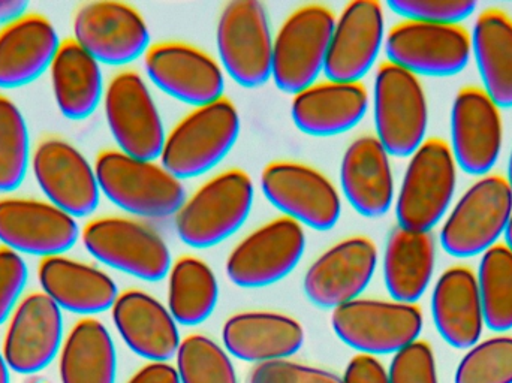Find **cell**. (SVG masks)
I'll use <instances>...</instances> for the list:
<instances>
[{"instance_id": "obj_27", "label": "cell", "mask_w": 512, "mask_h": 383, "mask_svg": "<svg viewBox=\"0 0 512 383\" xmlns=\"http://www.w3.org/2000/svg\"><path fill=\"white\" fill-rule=\"evenodd\" d=\"M370 98L361 83L324 81L294 95V125L310 137H336L354 129L366 116Z\"/></svg>"}, {"instance_id": "obj_48", "label": "cell", "mask_w": 512, "mask_h": 383, "mask_svg": "<svg viewBox=\"0 0 512 383\" xmlns=\"http://www.w3.org/2000/svg\"><path fill=\"white\" fill-rule=\"evenodd\" d=\"M505 179H507L508 185H510V189L512 192V150L510 153V159H508V174L507 177H505Z\"/></svg>"}, {"instance_id": "obj_39", "label": "cell", "mask_w": 512, "mask_h": 383, "mask_svg": "<svg viewBox=\"0 0 512 383\" xmlns=\"http://www.w3.org/2000/svg\"><path fill=\"white\" fill-rule=\"evenodd\" d=\"M388 8L405 20L436 24H462L477 11L469 0H390Z\"/></svg>"}, {"instance_id": "obj_34", "label": "cell", "mask_w": 512, "mask_h": 383, "mask_svg": "<svg viewBox=\"0 0 512 383\" xmlns=\"http://www.w3.org/2000/svg\"><path fill=\"white\" fill-rule=\"evenodd\" d=\"M219 300L216 274L209 264L182 256L168 273V310L177 324L195 327L212 316Z\"/></svg>"}, {"instance_id": "obj_20", "label": "cell", "mask_w": 512, "mask_h": 383, "mask_svg": "<svg viewBox=\"0 0 512 383\" xmlns=\"http://www.w3.org/2000/svg\"><path fill=\"white\" fill-rule=\"evenodd\" d=\"M144 68L159 90L183 104L198 108L224 98V69L213 57L192 45H153L144 56Z\"/></svg>"}, {"instance_id": "obj_46", "label": "cell", "mask_w": 512, "mask_h": 383, "mask_svg": "<svg viewBox=\"0 0 512 383\" xmlns=\"http://www.w3.org/2000/svg\"><path fill=\"white\" fill-rule=\"evenodd\" d=\"M0 383H11V369L0 351Z\"/></svg>"}, {"instance_id": "obj_26", "label": "cell", "mask_w": 512, "mask_h": 383, "mask_svg": "<svg viewBox=\"0 0 512 383\" xmlns=\"http://www.w3.org/2000/svg\"><path fill=\"white\" fill-rule=\"evenodd\" d=\"M38 282L60 310L86 318L113 309L119 297L116 282L107 273L65 255L41 259Z\"/></svg>"}, {"instance_id": "obj_18", "label": "cell", "mask_w": 512, "mask_h": 383, "mask_svg": "<svg viewBox=\"0 0 512 383\" xmlns=\"http://www.w3.org/2000/svg\"><path fill=\"white\" fill-rule=\"evenodd\" d=\"M6 324L2 355L11 372L36 375L59 357L65 342L62 310L44 292L24 297Z\"/></svg>"}, {"instance_id": "obj_9", "label": "cell", "mask_w": 512, "mask_h": 383, "mask_svg": "<svg viewBox=\"0 0 512 383\" xmlns=\"http://www.w3.org/2000/svg\"><path fill=\"white\" fill-rule=\"evenodd\" d=\"M331 327L360 354L394 355L420 339L424 316L417 304L358 298L333 310Z\"/></svg>"}, {"instance_id": "obj_14", "label": "cell", "mask_w": 512, "mask_h": 383, "mask_svg": "<svg viewBox=\"0 0 512 383\" xmlns=\"http://www.w3.org/2000/svg\"><path fill=\"white\" fill-rule=\"evenodd\" d=\"M74 41L99 65L125 66L146 56L150 30L143 15L123 2H90L75 12Z\"/></svg>"}, {"instance_id": "obj_10", "label": "cell", "mask_w": 512, "mask_h": 383, "mask_svg": "<svg viewBox=\"0 0 512 383\" xmlns=\"http://www.w3.org/2000/svg\"><path fill=\"white\" fill-rule=\"evenodd\" d=\"M388 62L412 74L453 77L472 59L471 30L463 24L403 20L385 36Z\"/></svg>"}, {"instance_id": "obj_40", "label": "cell", "mask_w": 512, "mask_h": 383, "mask_svg": "<svg viewBox=\"0 0 512 383\" xmlns=\"http://www.w3.org/2000/svg\"><path fill=\"white\" fill-rule=\"evenodd\" d=\"M390 383H439L438 366L432 345L417 342L394 354L388 370Z\"/></svg>"}, {"instance_id": "obj_28", "label": "cell", "mask_w": 512, "mask_h": 383, "mask_svg": "<svg viewBox=\"0 0 512 383\" xmlns=\"http://www.w3.org/2000/svg\"><path fill=\"white\" fill-rule=\"evenodd\" d=\"M391 156L378 138L361 137L346 149L340 165V185L351 207L367 219L382 217L396 198Z\"/></svg>"}, {"instance_id": "obj_25", "label": "cell", "mask_w": 512, "mask_h": 383, "mask_svg": "<svg viewBox=\"0 0 512 383\" xmlns=\"http://www.w3.org/2000/svg\"><path fill=\"white\" fill-rule=\"evenodd\" d=\"M432 318L451 348L468 351L480 342L486 319L472 268L454 265L439 276L432 292Z\"/></svg>"}, {"instance_id": "obj_42", "label": "cell", "mask_w": 512, "mask_h": 383, "mask_svg": "<svg viewBox=\"0 0 512 383\" xmlns=\"http://www.w3.org/2000/svg\"><path fill=\"white\" fill-rule=\"evenodd\" d=\"M248 383H343L339 376L327 370L301 366L288 360L256 364Z\"/></svg>"}, {"instance_id": "obj_44", "label": "cell", "mask_w": 512, "mask_h": 383, "mask_svg": "<svg viewBox=\"0 0 512 383\" xmlns=\"http://www.w3.org/2000/svg\"><path fill=\"white\" fill-rule=\"evenodd\" d=\"M128 383H180V379L170 364L150 363L138 370Z\"/></svg>"}, {"instance_id": "obj_16", "label": "cell", "mask_w": 512, "mask_h": 383, "mask_svg": "<svg viewBox=\"0 0 512 383\" xmlns=\"http://www.w3.org/2000/svg\"><path fill=\"white\" fill-rule=\"evenodd\" d=\"M450 149L457 167L471 176L490 174L504 146L501 107L483 87L465 86L454 96Z\"/></svg>"}, {"instance_id": "obj_13", "label": "cell", "mask_w": 512, "mask_h": 383, "mask_svg": "<svg viewBox=\"0 0 512 383\" xmlns=\"http://www.w3.org/2000/svg\"><path fill=\"white\" fill-rule=\"evenodd\" d=\"M304 250L303 226L288 217H277L237 244L228 256V279L239 288H267L297 268Z\"/></svg>"}, {"instance_id": "obj_19", "label": "cell", "mask_w": 512, "mask_h": 383, "mask_svg": "<svg viewBox=\"0 0 512 383\" xmlns=\"http://www.w3.org/2000/svg\"><path fill=\"white\" fill-rule=\"evenodd\" d=\"M80 237L77 219L48 201L0 199V243L18 255H65Z\"/></svg>"}, {"instance_id": "obj_43", "label": "cell", "mask_w": 512, "mask_h": 383, "mask_svg": "<svg viewBox=\"0 0 512 383\" xmlns=\"http://www.w3.org/2000/svg\"><path fill=\"white\" fill-rule=\"evenodd\" d=\"M343 383H390L385 367L372 355L358 354L349 361Z\"/></svg>"}, {"instance_id": "obj_36", "label": "cell", "mask_w": 512, "mask_h": 383, "mask_svg": "<svg viewBox=\"0 0 512 383\" xmlns=\"http://www.w3.org/2000/svg\"><path fill=\"white\" fill-rule=\"evenodd\" d=\"M32 161L29 126L20 108L0 95V193L17 191Z\"/></svg>"}, {"instance_id": "obj_47", "label": "cell", "mask_w": 512, "mask_h": 383, "mask_svg": "<svg viewBox=\"0 0 512 383\" xmlns=\"http://www.w3.org/2000/svg\"><path fill=\"white\" fill-rule=\"evenodd\" d=\"M504 240V243L512 250V217L510 225H508L507 231H505Z\"/></svg>"}, {"instance_id": "obj_24", "label": "cell", "mask_w": 512, "mask_h": 383, "mask_svg": "<svg viewBox=\"0 0 512 383\" xmlns=\"http://www.w3.org/2000/svg\"><path fill=\"white\" fill-rule=\"evenodd\" d=\"M60 42L50 18L38 12H27L2 27L0 89H20L50 71Z\"/></svg>"}, {"instance_id": "obj_5", "label": "cell", "mask_w": 512, "mask_h": 383, "mask_svg": "<svg viewBox=\"0 0 512 383\" xmlns=\"http://www.w3.org/2000/svg\"><path fill=\"white\" fill-rule=\"evenodd\" d=\"M254 196V182L245 171L230 170L213 177L176 214L180 240L194 249L224 243L245 225Z\"/></svg>"}, {"instance_id": "obj_29", "label": "cell", "mask_w": 512, "mask_h": 383, "mask_svg": "<svg viewBox=\"0 0 512 383\" xmlns=\"http://www.w3.org/2000/svg\"><path fill=\"white\" fill-rule=\"evenodd\" d=\"M222 340L237 360L262 364L297 354L304 345V330L291 316L246 312L225 322Z\"/></svg>"}, {"instance_id": "obj_2", "label": "cell", "mask_w": 512, "mask_h": 383, "mask_svg": "<svg viewBox=\"0 0 512 383\" xmlns=\"http://www.w3.org/2000/svg\"><path fill=\"white\" fill-rule=\"evenodd\" d=\"M239 134L240 114L228 99L195 108L167 134L162 167L180 182L203 176L227 158Z\"/></svg>"}, {"instance_id": "obj_33", "label": "cell", "mask_w": 512, "mask_h": 383, "mask_svg": "<svg viewBox=\"0 0 512 383\" xmlns=\"http://www.w3.org/2000/svg\"><path fill=\"white\" fill-rule=\"evenodd\" d=\"M116 373V346L110 331L95 318L78 321L60 349V382L116 383Z\"/></svg>"}, {"instance_id": "obj_4", "label": "cell", "mask_w": 512, "mask_h": 383, "mask_svg": "<svg viewBox=\"0 0 512 383\" xmlns=\"http://www.w3.org/2000/svg\"><path fill=\"white\" fill-rule=\"evenodd\" d=\"M456 159L442 138H427L409 158L397 193L400 228L432 232L450 211L457 188Z\"/></svg>"}, {"instance_id": "obj_35", "label": "cell", "mask_w": 512, "mask_h": 383, "mask_svg": "<svg viewBox=\"0 0 512 383\" xmlns=\"http://www.w3.org/2000/svg\"><path fill=\"white\" fill-rule=\"evenodd\" d=\"M486 327L493 333L512 330V250L504 241L481 255L477 274Z\"/></svg>"}, {"instance_id": "obj_22", "label": "cell", "mask_w": 512, "mask_h": 383, "mask_svg": "<svg viewBox=\"0 0 512 383\" xmlns=\"http://www.w3.org/2000/svg\"><path fill=\"white\" fill-rule=\"evenodd\" d=\"M384 8L376 0L348 3L334 24L325 77L339 83H360L385 45Z\"/></svg>"}, {"instance_id": "obj_37", "label": "cell", "mask_w": 512, "mask_h": 383, "mask_svg": "<svg viewBox=\"0 0 512 383\" xmlns=\"http://www.w3.org/2000/svg\"><path fill=\"white\" fill-rule=\"evenodd\" d=\"M176 360L180 383H239L230 354L201 334L182 340Z\"/></svg>"}, {"instance_id": "obj_7", "label": "cell", "mask_w": 512, "mask_h": 383, "mask_svg": "<svg viewBox=\"0 0 512 383\" xmlns=\"http://www.w3.org/2000/svg\"><path fill=\"white\" fill-rule=\"evenodd\" d=\"M334 24L333 12L322 5L301 6L286 18L273 41L271 78L277 89L297 95L316 83L324 72Z\"/></svg>"}, {"instance_id": "obj_8", "label": "cell", "mask_w": 512, "mask_h": 383, "mask_svg": "<svg viewBox=\"0 0 512 383\" xmlns=\"http://www.w3.org/2000/svg\"><path fill=\"white\" fill-rule=\"evenodd\" d=\"M81 241L96 261L144 282H159L173 265L164 238L126 217L90 220L81 231Z\"/></svg>"}, {"instance_id": "obj_17", "label": "cell", "mask_w": 512, "mask_h": 383, "mask_svg": "<svg viewBox=\"0 0 512 383\" xmlns=\"http://www.w3.org/2000/svg\"><path fill=\"white\" fill-rule=\"evenodd\" d=\"M33 177L45 198L74 219L95 213L101 199L95 167L69 141L48 137L30 161Z\"/></svg>"}, {"instance_id": "obj_12", "label": "cell", "mask_w": 512, "mask_h": 383, "mask_svg": "<svg viewBox=\"0 0 512 383\" xmlns=\"http://www.w3.org/2000/svg\"><path fill=\"white\" fill-rule=\"evenodd\" d=\"M102 102L119 152L143 161L161 158L167 134L155 99L140 74L119 72L108 83Z\"/></svg>"}, {"instance_id": "obj_15", "label": "cell", "mask_w": 512, "mask_h": 383, "mask_svg": "<svg viewBox=\"0 0 512 383\" xmlns=\"http://www.w3.org/2000/svg\"><path fill=\"white\" fill-rule=\"evenodd\" d=\"M267 201L298 225L330 231L339 222L342 201L333 183L307 165L273 162L261 174Z\"/></svg>"}, {"instance_id": "obj_30", "label": "cell", "mask_w": 512, "mask_h": 383, "mask_svg": "<svg viewBox=\"0 0 512 383\" xmlns=\"http://www.w3.org/2000/svg\"><path fill=\"white\" fill-rule=\"evenodd\" d=\"M435 267L436 243L432 232L400 226L391 232L382 258V273L393 301L417 304L432 283Z\"/></svg>"}, {"instance_id": "obj_6", "label": "cell", "mask_w": 512, "mask_h": 383, "mask_svg": "<svg viewBox=\"0 0 512 383\" xmlns=\"http://www.w3.org/2000/svg\"><path fill=\"white\" fill-rule=\"evenodd\" d=\"M376 138L388 155L411 158L427 140L429 102L420 77L384 62L373 86Z\"/></svg>"}, {"instance_id": "obj_23", "label": "cell", "mask_w": 512, "mask_h": 383, "mask_svg": "<svg viewBox=\"0 0 512 383\" xmlns=\"http://www.w3.org/2000/svg\"><path fill=\"white\" fill-rule=\"evenodd\" d=\"M111 318L125 345L144 360L167 363L182 345L168 307L146 292L132 289L119 294Z\"/></svg>"}, {"instance_id": "obj_3", "label": "cell", "mask_w": 512, "mask_h": 383, "mask_svg": "<svg viewBox=\"0 0 512 383\" xmlns=\"http://www.w3.org/2000/svg\"><path fill=\"white\" fill-rule=\"evenodd\" d=\"M512 217V192L499 174L478 177L442 223V249L453 258L484 255L501 243Z\"/></svg>"}, {"instance_id": "obj_41", "label": "cell", "mask_w": 512, "mask_h": 383, "mask_svg": "<svg viewBox=\"0 0 512 383\" xmlns=\"http://www.w3.org/2000/svg\"><path fill=\"white\" fill-rule=\"evenodd\" d=\"M29 280V268L23 256L8 247L0 246V325L11 318L15 307L23 300Z\"/></svg>"}, {"instance_id": "obj_21", "label": "cell", "mask_w": 512, "mask_h": 383, "mask_svg": "<svg viewBox=\"0 0 512 383\" xmlns=\"http://www.w3.org/2000/svg\"><path fill=\"white\" fill-rule=\"evenodd\" d=\"M378 249L366 237H351L322 253L304 276V294L322 309L358 300L378 267Z\"/></svg>"}, {"instance_id": "obj_11", "label": "cell", "mask_w": 512, "mask_h": 383, "mask_svg": "<svg viewBox=\"0 0 512 383\" xmlns=\"http://www.w3.org/2000/svg\"><path fill=\"white\" fill-rule=\"evenodd\" d=\"M273 35L264 5L236 0L222 11L216 45L222 69L246 89L264 86L271 78Z\"/></svg>"}, {"instance_id": "obj_32", "label": "cell", "mask_w": 512, "mask_h": 383, "mask_svg": "<svg viewBox=\"0 0 512 383\" xmlns=\"http://www.w3.org/2000/svg\"><path fill=\"white\" fill-rule=\"evenodd\" d=\"M471 39L483 89L501 110L512 108V18L504 9H484L475 20Z\"/></svg>"}, {"instance_id": "obj_31", "label": "cell", "mask_w": 512, "mask_h": 383, "mask_svg": "<svg viewBox=\"0 0 512 383\" xmlns=\"http://www.w3.org/2000/svg\"><path fill=\"white\" fill-rule=\"evenodd\" d=\"M50 77L57 110L68 120L87 119L104 101L101 65L74 38L60 42Z\"/></svg>"}, {"instance_id": "obj_38", "label": "cell", "mask_w": 512, "mask_h": 383, "mask_svg": "<svg viewBox=\"0 0 512 383\" xmlns=\"http://www.w3.org/2000/svg\"><path fill=\"white\" fill-rule=\"evenodd\" d=\"M454 383H512V336L498 334L468 349Z\"/></svg>"}, {"instance_id": "obj_45", "label": "cell", "mask_w": 512, "mask_h": 383, "mask_svg": "<svg viewBox=\"0 0 512 383\" xmlns=\"http://www.w3.org/2000/svg\"><path fill=\"white\" fill-rule=\"evenodd\" d=\"M27 8L26 0H0V29L27 14Z\"/></svg>"}, {"instance_id": "obj_1", "label": "cell", "mask_w": 512, "mask_h": 383, "mask_svg": "<svg viewBox=\"0 0 512 383\" xmlns=\"http://www.w3.org/2000/svg\"><path fill=\"white\" fill-rule=\"evenodd\" d=\"M95 173L101 195L132 216L167 219L186 201L182 182L155 161L105 150L96 158Z\"/></svg>"}]
</instances>
